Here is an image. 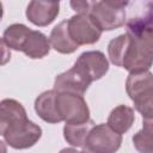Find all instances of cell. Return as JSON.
Wrapping results in <instances>:
<instances>
[{
  "mask_svg": "<svg viewBox=\"0 0 153 153\" xmlns=\"http://www.w3.org/2000/svg\"><path fill=\"white\" fill-rule=\"evenodd\" d=\"M128 1H90L88 14L102 31L116 30L126 23V6Z\"/></svg>",
  "mask_w": 153,
  "mask_h": 153,
  "instance_id": "cell-3",
  "label": "cell"
},
{
  "mask_svg": "<svg viewBox=\"0 0 153 153\" xmlns=\"http://www.w3.org/2000/svg\"><path fill=\"white\" fill-rule=\"evenodd\" d=\"M147 5H148V8H147L148 11H147V13H148L149 16H152V17H153V1L148 2Z\"/></svg>",
  "mask_w": 153,
  "mask_h": 153,
  "instance_id": "cell-21",
  "label": "cell"
},
{
  "mask_svg": "<svg viewBox=\"0 0 153 153\" xmlns=\"http://www.w3.org/2000/svg\"><path fill=\"white\" fill-rule=\"evenodd\" d=\"M49 42L51 48L61 54H72L79 48V45L72 39L69 35L67 19L59 23L51 30L49 36Z\"/></svg>",
  "mask_w": 153,
  "mask_h": 153,
  "instance_id": "cell-13",
  "label": "cell"
},
{
  "mask_svg": "<svg viewBox=\"0 0 153 153\" xmlns=\"http://www.w3.org/2000/svg\"><path fill=\"white\" fill-rule=\"evenodd\" d=\"M49 38L37 30L26 25L18 27L11 36V49L23 51L30 59H43L50 51Z\"/></svg>",
  "mask_w": 153,
  "mask_h": 153,
  "instance_id": "cell-4",
  "label": "cell"
},
{
  "mask_svg": "<svg viewBox=\"0 0 153 153\" xmlns=\"http://www.w3.org/2000/svg\"><path fill=\"white\" fill-rule=\"evenodd\" d=\"M90 85L91 81L73 66L71 69L56 75L54 81V90L59 93L68 92L84 96Z\"/></svg>",
  "mask_w": 153,
  "mask_h": 153,
  "instance_id": "cell-9",
  "label": "cell"
},
{
  "mask_svg": "<svg viewBox=\"0 0 153 153\" xmlns=\"http://www.w3.org/2000/svg\"><path fill=\"white\" fill-rule=\"evenodd\" d=\"M0 134L10 147L26 149L38 142L42 129L27 118L19 102L6 98L0 103Z\"/></svg>",
  "mask_w": 153,
  "mask_h": 153,
  "instance_id": "cell-1",
  "label": "cell"
},
{
  "mask_svg": "<svg viewBox=\"0 0 153 153\" xmlns=\"http://www.w3.org/2000/svg\"><path fill=\"white\" fill-rule=\"evenodd\" d=\"M67 24L72 39L79 47L94 44L99 41L103 32L88 14L76 13L67 19Z\"/></svg>",
  "mask_w": 153,
  "mask_h": 153,
  "instance_id": "cell-7",
  "label": "cell"
},
{
  "mask_svg": "<svg viewBox=\"0 0 153 153\" xmlns=\"http://www.w3.org/2000/svg\"><path fill=\"white\" fill-rule=\"evenodd\" d=\"M60 12L59 1H37L29 2L26 7V18L33 25L47 26L51 24Z\"/></svg>",
  "mask_w": 153,
  "mask_h": 153,
  "instance_id": "cell-10",
  "label": "cell"
},
{
  "mask_svg": "<svg viewBox=\"0 0 153 153\" xmlns=\"http://www.w3.org/2000/svg\"><path fill=\"white\" fill-rule=\"evenodd\" d=\"M142 129L153 135V120H142Z\"/></svg>",
  "mask_w": 153,
  "mask_h": 153,
  "instance_id": "cell-19",
  "label": "cell"
},
{
  "mask_svg": "<svg viewBox=\"0 0 153 153\" xmlns=\"http://www.w3.org/2000/svg\"><path fill=\"white\" fill-rule=\"evenodd\" d=\"M57 92L53 90H48L42 92L35 100V111L39 118L48 123H60L62 118L57 110L56 104Z\"/></svg>",
  "mask_w": 153,
  "mask_h": 153,
  "instance_id": "cell-12",
  "label": "cell"
},
{
  "mask_svg": "<svg viewBox=\"0 0 153 153\" xmlns=\"http://www.w3.org/2000/svg\"><path fill=\"white\" fill-rule=\"evenodd\" d=\"M74 67L79 69L91 82L103 78L109 71V61L104 53L99 50L84 51L74 62Z\"/></svg>",
  "mask_w": 153,
  "mask_h": 153,
  "instance_id": "cell-8",
  "label": "cell"
},
{
  "mask_svg": "<svg viewBox=\"0 0 153 153\" xmlns=\"http://www.w3.org/2000/svg\"><path fill=\"white\" fill-rule=\"evenodd\" d=\"M133 143L139 153H153V135L143 129L134 134Z\"/></svg>",
  "mask_w": 153,
  "mask_h": 153,
  "instance_id": "cell-18",
  "label": "cell"
},
{
  "mask_svg": "<svg viewBox=\"0 0 153 153\" xmlns=\"http://www.w3.org/2000/svg\"><path fill=\"white\" fill-rule=\"evenodd\" d=\"M153 90V73L149 71L129 73L126 80V91L131 100Z\"/></svg>",
  "mask_w": 153,
  "mask_h": 153,
  "instance_id": "cell-14",
  "label": "cell"
},
{
  "mask_svg": "<svg viewBox=\"0 0 153 153\" xmlns=\"http://www.w3.org/2000/svg\"><path fill=\"white\" fill-rule=\"evenodd\" d=\"M134 121H135L134 109H131L128 105L121 104L111 110V112L108 117L106 124L112 130H115L116 133L122 135L131 128Z\"/></svg>",
  "mask_w": 153,
  "mask_h": 153,
  "instance_id": "cell-15",
  "label": "cell"
},
{
  "mask_svg": "<svg viewBox=\"0 0 153 153\" xmlns=\"http://www.w3.org/2000/svg\"><path fill=\"white\" fill-rule=\"evenodd\" d=\"M59 153H81V152H79V151H76L75 148H72V147H68V148H63V149H61Z\"/></svg>",
  "mask_w": 153,
  "mask_h": 153,
  "instance_id": "cell-20",
  "label": "cell"
},
{
  "mask_svg": "<svg viewBox=\"0 0 153 153\" xmlns=\"http://www.w3.org/2000/svg\"><path fill=\"white\" fill-rule=\"evenodd\" d=\"M56 104L62 121H65L68 124L86 123L91 120L87 103L80 94L57 92Z\"/></svg>",
  "mask_w": 153,
  "mask_h": 153,
  "instance_id": "cell-5",
  "label": "cell"
},
{
  "mask_svg": "<svg viewBox=\"0 0 153 153\" xmlns=\"http://www.w3.org/2000/svg\"><path fill=\"white\" fill-rule=\"evenodd\" d=\"M81 153H96V152H93V151L88 149L87 147H84V148H82V151H81Z\"/></svg>",
  "mask_w": 153,
  "mask_h": 153,
  "instance_id": "cell-22",
  "label": "cell"
},
{
  "mask_svg": "<svg viewBox=\"0 0 153 153\" xmlns=\"http://www.w3.org/2000/svg\"><path fill=\"white\" fill-rule=\"evenodd\" d=\"M127 33L137 39L153 53V17L148 13L130 18L127 23Z\"/></svg>",
  "mask_w": 153,
  "mask_h": 153,
  "instance_id": "cell-11",
  "label": "cell"
},
{
  "mask_svg": "<svg viewBox=\"0 0 153 153\" xmlns=\"http://www.w3.org/2000/svg\"><path fill=\"white\" fill-rule=\"evenodd\" d=\"M133 102L135 109L141 114L142 120H153V90L143 93Z\"/></svg>",
  "mask_w": 153,
  "mask_h": 153,
  "instance_id": "cell-17",
  "label": "cell"
},
{
  "mask_svg": "<svg viewBox=\"0 0 153 153\" xmlns=\"http://www.w3.org/2000/svg\"><path fill=\"white\" fill-rule=\"evenodd\" d=\"M94 122L90 120L86 123L80 124H68L63 127V137L65 140L74 147H85V142L90 130L94 127Z\"/></svg>",
  "mask_w": 153,
  "mask_h": 153,
  "instance_id": "cell-16",
  "label": "cell"
},
{
  "mask_svg": "<svg viewBox=\"0 0 153 153\" xmlns=\"http://www.w3.org/2000/svg\"><path fill=\"white\" fill-rule=\"evenodd\" d=\"M108 55L111 63L129 73L149 71L153 65V53L127 32L109 42Z\"/></svg>",
  "mask_w": 153,
  "mask_h": 153,
  "instance_id": "cell-2",
  "label": "cell"
},
{
  "mask_svg": "<svg viewBox=\"0 0 153 153\" xmlns=\"http://www.w3.org/2000/svg\"><path fill=\"white\" fill-rule=\"evenodd\" d=\"M121 143L122 135L112 130L108 124L100 123L90 130L85 147L96 153H115L120 149Z\"/></svg>",
  "mask_w": 153,
  "mask_h": 153,
  "instance_id": "cell-6",
  "label": "cell"
}]
</instances>
